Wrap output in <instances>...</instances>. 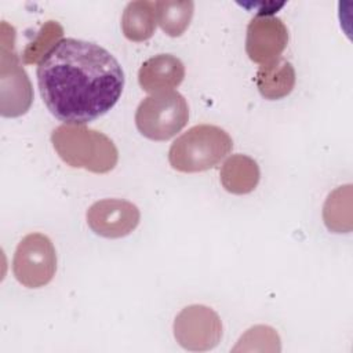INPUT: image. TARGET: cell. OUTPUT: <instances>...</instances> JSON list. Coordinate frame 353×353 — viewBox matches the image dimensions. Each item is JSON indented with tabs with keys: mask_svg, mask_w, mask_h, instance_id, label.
<instances>
[{
	"mask_svg": "<svg viewBox=\"0 0 353 353\" xmlns=\"http://www.w3.org/2000/svg\"><path fill=\"white\" fill-rule=\"evenodd\" d=\"M51 142L63 163L94 174L112 171L119 161L113 141L84 124H62L51 134Z\"/></svg>",
	"mask_w": 353,
	"mask_h": 353,
	"instance_id": "7a4b0ae2",
	"label": "cell"
},
{
	"mask_svg": "<svg viewBox=\"0 0 353 353\" xmlns=\"http://www.w3.org/2000/svg\"><path fill=\"white\" fill-rule=\"evenodd\" d=\"M157 23L163 32L171 37H178L189 28L194 3L190 0H161L154 1Z\"/></svg>",
	"mask_w": 353,
	"mask_h": 353,
	"instance_id": "5bb4252c",
	"label": "cell"
},
{
	"mask_svg": "<svg viewBox=\"0 0 353 353\" xmlns=\"http://www.w3.org/2000/svg\"><path fill=\"white\" fill-rule=\"evenodd\" d=\"M91 230L106 239H120L137 229L141 221L139 208L128 200L103 199L87 210Z\"/></svg>",
	"mask_w": 353,
	"mask_h": 353,
	"instance_id": "ba28073f",
	"label": "cell"
},
{
	"mask_svg": "<svg viewBox=\"0 0 353 353\" xmlns=\"http://www.w3.org/2000/svg\"><path fill=\"white\" fill-rule=\"evenodd\" d=\"M12 272L18 283L28 288L47 285L57 272V252L43 233H29L17 245Z\"/></svg>",
	"mask_w": 353,
	"mask_h": 353,
	"instance_id": "5b68a950",
	"label": "cell"
},
{
	"mask_svg": "<svg viewBox=\"0 0 353 353\" xmlns=\"http://www.w3.org/2000/svg\"><path fill=\"white\" fill-rule=\"evenodd\" d=\"M172 328L178 345L190 352L211 350L222 338V321L218 313L205 305L183 307Z\"/></svg>",
	"mask_w": 353,
	"mask_h": 353,
	"instance_id": "8992f818",
	"label": "cell"
},
{
	"mask_svg": "<svg viewBox=\"0 0 353 353\" xmlns=\"http://www.w3.org/2000/svg\"><path fill=\"white\" fill-rule=\"evenodd\" d=\"M185 79V66L171 54H159L146 59L138 72V81L146 92L172 91Z\"/></svg>",
	"mask_w": 353,
	"mask_h": 353,
	"instance_id": "30bf717a",
	"label": "cell"
},
{
	"mask_svg": "<svg viewBox=\"0 0 353 353\" xmlns=\"http://www.w3.org/2000/svg\"><path fill=\"white\" fill-rule=\"evenodd\" d=\"M352 186H339L328 194L324 208L323 219L325 226L334 233H347L352 229Z\"/></svg>",
	"mask_w": 353,
	"mask_h": 353,
	"instance_id": "9a60e30c",
	"label": "cell"
},
{
	"mask_svg": "<svg viewBox=\"0 0 353 353\" xmlns=\"http://www.w3.org/2000/svg\"><path fill=\"white\" fill-rule=\"evenodd\" d=\"M0 92V113L4 117H18L25 114L33 101L30 80L22 68L18 55L14 52V44L8 47L6 40H1Z\"/></svg>",
	"mask_w": 353,
	"mask_h": 353,
	"instance_id": "52a82bcc",
	"label": "cell"
},
{
	"mask_svg": "<svg viewBox=\"0 0 353 353\" xmlns=\"http://www.w3.org/2000/svg\"><path fill=\"white\" fill-rule=\"evenodd\" d=\"M189 120V106L178 91H161L146 97L137 108L135 125L152 141H167Z\"/></svg>",
	"mask_w": 353,
	"mask_h": 353,
	"instance_id": "277c9868",
	"label": "cell"
},
{
	"mask_svg": "<svg viewBox=\"0 0 353 353\" xmlns=\"http://www.w3.org/2000/svg\"><path fill=\"white\" fill-rule=\"evenodd\" d=\"M261 178L258 163L247 154H232L221 168V183L229 193H251Z\"/></svg>",
	"mask_w": 353,
	"mask_h": 353,
	"instance_id": "7c38bea8",
	"label": "cell"
},
{
	"mask_svg": "<svg viewBox=\"0 0 353 353\" xmlns=\"http://www.w3.org/2000/svg\"><path fill=\"white\" fill-rule=\"evenodd\" d=\"M295 80L296 76L292 63L281 57L261 65L255 76L259 94L269 101L290 95L294 90Z\"/></svg>",
	"mask_w": 353,
	"mask_h": 353,
	"instance_id": "8fae6325",
	"label": "cell"
},
{
	"mask_svg": "<svg viewBox=\"0 0 353 353\" xmlns=\"http://www.w3.org/2000/svg\"><path fill=\"white\" fill-rule=\"evenodd\" d=\"M233 149L230 135L221 127L199 124L179 135L168 150L171 167L181 172H201L215 167Z\"/></svg>",
	"mask_w": 353,
	"mask_h": 353,
	"instance_id": "3957f363",
	"label": "cell"
},
{
	"mask_svg": "<svg viewBox=\"0 0 353 353\" xmlns=\"http://www.w3.org/2000/svg\"><path fill=\"white\" fill-rule=\"evenodd\" d=\"M280 336L274 328L269 325H254L245 331L239 339L233 352L239 350H261V352H280Z\"/></svg>",
	"mask_w": 353,
	"mask_h": 353,
	"instance_id": "e0dca14e",
	"label": "cell"
},
{
	"mask_svg": "<svg viewBox=\"0 0 353 353\" xmlns=\"http://www.w3.org/2000/svg\"><path fill=\"white\" fill-rule=\"evenodd\" d=\"M288 43V29L284 22L273 15H255L245 36V52L248 58L259 65L281 57Z\"/></svg>",
	"mask_w": 353,
	"mask_h": 353,
	"instance_id": "9c48e42d",
	"label": "cell"
},
{
	"mask_svg": "<svg viewBox=\"0 0 353 353\" xmlns=\"http://www.w3.org/2000/svg\"><path fill=\"white\" fill-rule=\"evenodd\" d=\"M63 28L57 21H47L36 37L25 47L22 52V62L25 65L40 63V61L62 40Z\"/></svg>",
	"mask_w": 353,
	"mask_h": 353,
	"instance_id": "2e32d148",
	"label": "cell"
},
{
	"mask_svg": "<svg viewBox=\"0 0 353 353\" xmlns=\"http://www.w3.org/2000/svg\"><path fill=\"white\" fill-rule=\"evenodd\" d=\"M157 25L154 1L138 0L125 6L121 15V30L130 41L141 43L149 40Z\"/></svg>",
	"mask_w": 353,
	"mask_h": 353,
	"instance_id": "4fadbf2b",
	"label": "cell"
},
{
	"mask_svg": "<svg viewBox=\"0 0 353 353\" xmlns=\"http://www.w3.org/2000/svg\"><path fill=\"white\" fill-rule=\"evenodd\" d=\"M37 84L47 109L65 124H87L108 113L124 88L119 61L103 47L62 39L39 63Z\"/></svg>",
	"mask_w": 353,
	"mask_h": 353,
	"instance_id": "6da1fadb",
	"label": "cell"
}]
</instances>
